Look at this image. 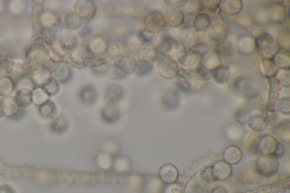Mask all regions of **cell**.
Segmentation results:
<instances>
[{
  "instance_id": "obj_1",
  "label": "cell",
  "mask_w": 290,
  "mask_h": 193,
  "mask_svg": "<svg viewBox=\"0 0 290 193\" xmlns=\"http://www.w3.org/2000/svg\"><path fill=\"white\" fill-rule=\"evenodd\" d=\"M48 42H35L26 49L25 53L26 63L29 68H38L45 66L48 61Z\"/></svg>"
},
{
  "instance_id": "obj_2",
  "label": "cell",
  "mask_w": 290,
  "mask_h": 193,
  "mask_svg": "<svg viewBox=\"0 0 290 193\" xmlns=\"http://www.w3.org/2000/svg\"><path fill=\"white\" fill-rule=\"evenodd\" d=\"M285 151L284 146L274 137L264 136L258 140L256 152L261 155L271 156L277 159L284 156Z\"/></svg>"
},
{
  "instance_id": "obj_3",
  "label": "cell",
  "mask_w": 290,
  "mask_h": 193,
  "mask_svg": "<svg viewBox=\"0 0 290 193\" xmlns=\"http://www.w3.org/2000/svg\"><path fill=\"white\" fill-rule=\"evenodd\" d=\"M94 55L89 51L87 45H79L65 57L64 63L73 68H82L86 67L88 62Z\"/></svg>"
},
{
  "instance_id": "obj_4",
  "label": "cell",
  "mask_w": 290,
  "mask_h": 193,
  "mask_svg": "<svg viewBox=\"0 0 290 193\" xmlns=\"http://www.w3.org/2000/svg\"><path fill=\"white\" fill-rule=\"evenodd\" d=\"M177 77V86L182 90H199L205 82V80L192 75L184 69H179Z\"/></svg>"
},
{
  "instance_id": "obj_5",
  "label": "cell",
  "mask_w": 290,
  "mask_h": 193,
  "mask_svg": "<svg viewBox=\"0 0 290 193\" xmlns=\"http://www.w3.org/2000/svg\"><path fill=\"white\" fill-rule=\"evenodd\" d=\"M176 58L177 64L186 69L198 66L200 59L199 53L186 47L180 48L176 53Z\"/></svg>"
},
{
  "instance_id": "obj_6",
  "label": "cell",
  "mask_w": 290,
  "mask_h": 193,
  "mask_svg": "<svg viewBox=\"0 0 290 193\" xmlns=\"http://www.w3.org/2000/svg\"><path fill=\"white\" fill-rule=\"evenodd\" d=\"M279 165V162L275 158L261 155L256 161V170L259 175L269 177L276 174Z\"/></svg>"
},
{
  "instance_id": "obj_7",
  "label": "cell",
  "mask_w": 290,
  "mask_h": 193,
  "mask_svg": "<svg viewBox=\"0 0 290 193\" xmlns=\"http://www.w3.org/2000/svg\"><path fill=\"white\" fill-rule=\"evenodd\" d=\"M255 39V46L259 54L264 57H273L271 55L274 47V39L269 34L262 32Z\"/></svg>"
},
{
  "instance_id": "obj_8",
  "label": "cell",
  "mask_w": 290,
  "mask_h": 193,
  "mask_svg": "<svg viewBox=\"0 0 290 193\" xmlns=\"http://www.w3.org/2000/svg\"><path fill=\"white\" fill-rule=\"evenodd\" d=\"M268 79L269 94L268 102L266 107V119H273L276 116V104L277 102L278 92L280 85L275 78Z\"/></svg>"
},
{
  "instance_id": "obj_9",
  "label": "cell",
  "mask_w": 290,
  "mask_h": 193,
  "mask_svg": "<svg viewBox=\"0 0 290 193\" xmlns=\"http://www.w3.org/2000/svg\"><path fill=\"white\" fill-rule=\"evenodd\" d=\"M166 25L163 15L154 11L147 14L143 21V26L148 32L156 34L164 29Z\"/></svg>"
},
{
  "instance_id": "obj_10",
  "label": "cell",
  "mask_w": 290,
  "mask_h": 193,
  "mask_svg": "<svg viewBox=\"0 0 290 193\" xmlns=\"http://www.w3.org/2000/svg\"><path fill=\"white\" fill-rule=\"evenodd\" d=\"M158 53L165 59H172L179 49V45L175 39L167 37L162 39L157 46Z\"/></svg>"
},
{
  "instance_id": "obj_11",
  "label": "cell",
  "mask_w": 290,
  "mask_h": 193,
  "mask_svg": "<svg viewBox=\"0 0 290 193\" xmlns=\"http://www.w3.org/2000/svg\"><path fill=\"white\" fill-rule=\"evenodd\" d=\"M179 65L173 59H165L158 65V73L162 78L172 79L175 78L179 72Z\"/></svg>"
},
{
  "instance_id": "obj_12",
  "label": "cell",
  "mask_w": 290,
  "mask_h": 193,
  "mask_svg": "<svg viewBox=\"0 0 290 193\" xmlns=\"http://www.w3.org/2000/svg\"><path fill=\"white\" fill-rule=\"evenodd\" d=\"M47 68L48 69L51 78L59 82H64L70 78L71 68L64 62L51 63Z\"/></svg>"
},
{
  "instance_id": "obj_13",
  "label": "cell",
  "mask_w": 290,
  "mask_h": 193,
  "mask_svg": "<svg viewBox=\"0 0 290 193\" xmlns=\"http://www.w3.org/2000/svg\"><path fill=\"white\" fill-rule=\"evenodd\" d=\"M74 9L83 20H89L95 16L97 6L95 2L91 0H80L76 2Z\"/></svg>"
},
{
  "instance_id": "obj_14",
  "label": "cell",
  "mask_w": 290,
  "mask_h": 193,
  "mask_svg": "<svg viewBox=\"0 0 290 193\" xmlns=\"http://www.w3.org/2000/svg\"><path fill=\"white\" fill-rule=\"evenodd\" d=\"M64 30L63 27L59 23H53L44 27L41 31V37L49 44L56 43L63 36Z\"/></svg>"
},
{
  "instance_id": "obj_15",
  "label": "cell",
  "mask_w": 290,
  "mask_h": 193,
  "mask_svg": "<svg viewBox=\"0 0 290 193\" xmlns=\"http://www.w3.org/2000/svg\"><path fill=\"white\" fill-rule=\"evenodd\" d=\"M221 59L214 51L205 52L201 55L199 64L208 72L213 71L221 65Z\"/></svg>"
},
{
  "instance_id": "obj_16",
  "label": "cell",
  "mask_w": 290,
  "mask_h": 193,
  "mask_svg": "<svg viewBox=\"0 0 290 193\" xmlns=\"http://www.w3.org/2000/svg\"><path fill=\"white\" fill-rule=\"evenodd\" d=\"M246 123L249 128L256 133H261L268 125L264 116L259 113H253L250 114L247 118Z\"/></svg>"
},
{
  "instance_id": "obj_17",
  "label": "cell",
  "mask_w": 290,
  "mask_h": 193,
  "mask_svg": "<svg viewBox=\"0 0 290 193\" xmlns=\"http://www.w3.org/2000/svg\"><path fill=\"white\" fill-rule=\"evenodd\" d=\"M124 96V89L119 84H113L107 88L105 92V101L108 106L117 105Z\"/></svg>"
},
{
  "instance_id": "obj_18",
  "label": "cell",
  "mask_w": 290,
  "mask_h": 193,
  "mask_svg": "<svg viewBox=\"0 0 290 193\" xmlns=\"http://www.w3.org/2000/svg\"><path fill=\"white\" fill-rule=\"evenodd\" d=\"M164 17L166 25L175 28L183 24L185 15L182 10L170 7L165 11Z\"/></svg>"
},
{
  "instance_id": "obj_19",
  "label": "cell",
  "mask_w": 290,
  "mask_h": 193,
  "mask_svg": "<svg viewBox=\"0 0 290 193\" xmlns=\"http://www.w3.org/2000/svg\"><path fill=\"white\" fill-rule=\"evenodd\" d=\"M57 44L63 51L69 53L78 47L79 39L72 31L66 30Z\"/></svg>"
},
{
  "instance_id": "obj_20",
  "label": "cell",
  "mask_w": 290,
  "mask_h": 193,
  "mask_svg": "<svg viewBox=\"0 0 290 193\" xmlns=\"http://www.w3.org/2000/svg\"><path fill=\"white\" fill-rule=\"evenodd\" d=\"M179 40L183 47H195L200 40L199 33L193 28H185L181 31Z\"/></svg>"
},
{
  "instance_id": "obj_21",
  "label": "cell",
  "mask_w": 290,
  "mask_h": 193,
  "mask_svg": "<svg viewBox=\"0 0 290 193\" xmlns=\"http://www.w3.org/2000/svg\"><path fill=\"white\" fill-rule=\"evenodd\" d=\"M233 169L231 165L224 160L216 162L212 165V173L215 181H224L230 178Z\"/></svg>"
},
{
  "instance_id": "obj_22",
  "label": "cell",
  "mask_w": 290,
  "mask_h": 193,
  "mask_svg": "<svg viewBox=\"0 0 290 193\" xmlns=\"http://www.w3.org/2000/svg\"><path fill=\"white\" fill-rule=\"evenodd\" d=\"M207 37L211 41L218 43L226 39L227 29L225 25L216 23L210 26L207 31Z\"/></svg>"
},
{
  "instance_id": "obj_23",
  "label": "cell",
  "mask_w": 290,
  "mask_h": 193,
  "mask_svg": "<svg viewBox=\"0 0 290 193\" xmlns=\"http://www.w3.org/2000/svg\"><path fill=\"white\" fill-rule=\"evenodd\" d=\"M137 65V60L134 56L123 55L119 58L117 66L123 74L129 75L134 72Z\"/></svg>"
},
{
  "instance_id": "obj_24",
  "label": "cell",
  "mask_w": 290,
  "mask_h": 193,
  "mask_svg": "<svg viewBox=\"0 0 290 193\" xmlns=\"http://www.w3.org/2000/svg\"><path fill=\"white\" fill-rule=\"evenodd\" d=\"M34 6L33 8V14L31 17V21L33 23V29L34 34L33 37H37L41 35V31L43 27L41 25V17L42 13V4L43 1H34Z\"/></svg>"
},
{
  "instance_id": "obj_25",
  "label": "cell",
  "mask_w": 290,
  "mask_h": 193,
  "mask_svg": "<svg viewBox=\"0 0 290 193\" xmlns=\"http://www.w3.org/2000/svg\"><path fill=\"white\" fill-rule=\"evenodd\" d=\"M98 97V92L94 86L86 85L83 86L79 92V98L80 102L87 105L94 104Z\"/></svg>"
},
{
  "instance_id": "obj_26",
  "label": "cell",
  "mask_w": 290,
  "mask_h": 193,
  "mask_svg": "<svg viewBox=\"0 0 290 193\" xmlns=\"http://www.w3.org/2000/svg\"><path fill=\"white\" fill-rule=\"evenodd\" d=\"M160 176L161 180L166 184L175 183L179 176V172L175 166L167 164L161 168Z\"/></svg>"
},
{
  "instance_id": "obj_27",
  "label": "cell",
  "mask_w": 290,
  "mask_h": 193,
  "mask_svg": "<svg viewBox=\"0 0 290 193\" xmlns=\"http://www.w3.org/2000/svg\"><path fill=\"white\" fill-rule=\"evenodd\" d=\"M224 161L230 165L239 163L242 158V153L239 147L231 145L225 150L223 154Z\"/></svg>"
},
{
  "instance_id": "obj_28",
  "label": "cell",
  "mask_w": 290,
  "mask_h": 193,
  "mask_svg": "<svg viewBox=\"0 0 290 193\" xmlns=\"http://www.w3.org/2000/svg\"><path fill=\"white\" fill-rule=\"evenodd\" d=\"M263 75L267 79L276 78L279 72L274 57L262 58L261 61Z\"/></svg>"
},
{
  "instance_id": "obj_29",
  "label": "cell",
  "mask_w": 290,
  "mask_h": 193,
  "mask_svg": "<svg viewBox=\"0 0 290 193\" xmlns=\"http://www.w3.org/2000/svg\"><path fill=\"white\" fill-rule=\"evenodd\" d=\"M14 100L19 108H29L33 103L32 91L25 88L18 89L15 93Z\"/></svg>"
},
{
  "instance_id": "obj_30",
  "label": "cell",
  "mask_w": 290,
  "mask_h": 193,
  "mask_svg": "<svg viewBox=\"0 0 290 193\" xmlns=\"http://www.w3.org/2000/svg\"><path fill=\"white\" fill-rule=\"evenodd\" d=\"M157 48L153 43H142L139 47L138 55H140L143 60L148 61L152 63V62L157 60L158 57Z\"/></svg>"
},
{
  "instance_id": "obj_31",
  "label": "cell",
  "mask_w": 290,
  "mask_h": 193,
  "mask_svg": "<svg viewBox=\"0 0 290 193\" xmlns=\"http://www.w3.org/2000/svg\"><path fill=\"white\" fill-rule=\"evenodd\" d=\"M83 19L75 11H70L66 14L64 18V25L69 31L79 30L83 24Z\"/></svg>"
},
{
  "instance_id": "obj_32",
  "label": "cell",
  "mask_w": 290,
  "mask_h": 193,
  "mask_svg": "<svg viewBox=\"0 0 290 193\" xmlns=\"http://www.w3.org/2000/svg\"><path fill=\"white\" fill-rule=\"evenodd\" d=\"M211 19L209 15L206 13H200L196 15L193 21V28L197 32H203L210 28Z\"/></svg>"
},
{
  "instance_id": "obj_33",
  "label": "cell",
  "mask_w": 290,
  "mask_h": 193,
  "mask_svg": "<svg viewBox=\"0 0 290 193\" xmlns=\"http://www.w3.org/2000/svg\"><path fill=\"white\" fill-rule=\"evenodd\" d=\"M87 47L92 54H104L107 49V42L101 37H96L88 42Z\"/></svg>"
},
{
  "instance_id": "obj_34",
  "label": "cell",
  "mask_w": 290,
  "mask_h": 193,
  "mask_svg": "<svg viewBox=\"0 0 290 193\" xmlns=\"http://www.w3.org/2000/svg\"><path fill=\"white\" fill-rule=\"evenodd\" d=\"M231 73L229 67L225 65H220L211 72V76L215 82L218 84L226 83L230 79Z\"/></svg>"
},
{
  "instance_id": "obj_35",
  "label": "cell",
  "mask_w": 290,
  "mask_h": 193,
  "mask_svg": "<svg viewBox=\"0 0 290 193\" xmlns=\"http://www.w3.org/2000/svg\"><path fill=\"white\" fill-rule=\"evenodd\" d=\"M101 117L104 122L111 124L119 120L121 113L115 106L107 105L102 110Z\"/></svg>"
},
{
  "instance_id": "obj_36",
  "label": "cell",
  "mask_w": 290,
  "mask_h": 193,
  "mask_svg": "<svg viewBox=\"0 0 290 193\" xmlns=\"http://www.w3.org/2000/svg\"><path fill=\"white\" fill-rule=\"evenodd\" d=\"M243 6L241 0H225L222 1L223 11L230 15H236L241 13Z\"/></svg>"
},
{
  "instance_id": "obj_37",
  "label": "cell",
  "mask_w": 290,
  "mask_h": 193,
  "mask_svg": "<svg viewBox=\"0 0 290 193\" xmlns=\"http://www.w3.org/2000/svg\"><path fill=\"white\" fill-rule=\"evenodd\" d=\"M57 107L56 104L51 100H48L39 107V113L41 117L44 119H52L57 114Z\"/></svg>"
},
{
  "instance_id": "obj_38",
  "label": "cell",
  "mask_w": 290,
  "mask_h": 193,
  "mask_svg": "<svg viewBox=\"0 0 290 193\" xmlns=\"http://www.w3.org/2000/svg\"><path fill=\"white\" fill-rule=\"evenodd\" d=\"M214 52L219 57H229L234 52L233 44L231 41L227 39L218 42L215 45Z\"/></svg>"
},
{
  "instance_id": "obj_39",
  "label": "cell",
  "mask_w": 290,
  "mask_h": 193,
  "mask_svg": "<svg viewBox=\"0 0 290 193\" xmlns=\"http://www.w3.org/2000/svg\"><path fill=\"white\" fill-rule=\"evenodd\" d=\"M274 59L278 69H281V71H290V52L289 51H287V50L281 51L277 54Z\"/></svg>"
},
{
  "instance_id": "obj_40",
  "label": "cell",
  "mask_w": 290,
  "mask_h": 193,
  "mask_svg": "<svg viewBox=\"0 0 290 193\" xmlns=\"http://www.w3.org/2000/svg\"><path fill=\"white\" fill-rule=\"evenodd\" d=\"M238 45L240 51L244 53H251L256 49L255 39L250 36H246L240 39Z\"/></svg>"
},
{
  "instance_id": "obj_41",
  "label": "cell",
  "mask_w": 290,
  "mask_h": 193,
  "mask_svg": "<svg viewBox=\"0 0 290 193\" xmlns=\"http://www.w3.org/2000/svg\"><path fill=\"white\" fill-rule=\"evenodd\" d=\"M15 88L14 80L10 77H0V95L6 96L13 92Z\"/></svg>"
},
{
  "instance_id": "obj_42",
  "label": "cell",
  "mask_w": 290,
  "mask_h": 193,
  "mask_svg": "<svg viewBox=\"0 0 290 193\" xmlns=\"http://www.w3.org/2000/svg\"><path fill=\"white\" fill-rule=\"evenodd\" d=\"M41 87L49 96H55L60 91V83L51 77L46 79L41 85Z\"/></svg>"
},
{
  "instance_id": "obj_43",
  "label": "cell",
  "mask_w": 290,
  "mask_h": 193,
  "mask_svg": "<svg viewBox=\"0 0 290 193\" xmlns=\"http://www.w3.org/2000/svg\"><path fill=\"white\" fill-rule=\"evenodd\" d=\"M31 77L35 83L41 86L46 79L51 77V76L48 69L44 66L35 69L31 75Z\"/></svg>"
},
{
  "instance_id": "obj_44",
  "label": "cell",
  "mask_w": 290,
  "mask_h": 193,
  "mask_svg": "<svg viewBox=\"0 0 290 193\" xmlns=\"http://www.w3.org/2000/svg\"><path fill=\"white\" fill-rule=\"evenodd\" d=\"M3 114L6 116L12 117L19 113V107L14 99L6 98L3 99Z\"/></svg>"
},
{
  "instance_id": "obj_45",
  "label": "cell",
  "mask_w": 290,
  "mask_h": 193,
  "mask_svg": "<svg viewBox=\"0 0 290 193\" xmlns=\"http://www.w3.org/2000/svg\"><path fill=\"white\" fill-rule=\"evenodd\" d=\"M52 132L56 134L64 133L68 128V122L64 116H60L54 119L49 125Z\"/></svg>"
},
{
  "instance_id": "obj_46",
  "label": "cell",
  "mask_w": 290,
  "mask_h": 193,
  "mask_svg": "<svg viewBox=\"0 0 290 193\" xmlns=\"http://www.w3.org/2000/svg\"><path fill=\"white\" fill-rule=\"evenodd\" d=\"M177 93L171 89L166 90L161 98V103L166 108L171 109L175 106L177 103Z\"/></svg>"
},
{
  "instance_id": "obj_47",
  "label": "cell",
  "mask_w": 290,
  "mask_h": 193,
  "mask_svg": "<svg viewBox=\"0 0 290 193\" xmlns=\"http://www.w3.org/2000/svg\"><path fill=\"white\" fill-rule=\"evenodd\" d=\"M153 65L150 62L143 59H139L137 61L135 74L138 76L142 77L148 75L152 71Z\"/></svg>"
},
{
  "instance_id": "obj_48",
  "label": "cell",
  "mask_w": 290,
  "mask_h": 193,
  "mask_svg": "<svg viewBox=\"0 0 290 193\" xmlns=\"http://www.w3.org/2000/svg\"><path fill=\"white\" fill-rule=\"evenodd\" d=\"M183 7L187 13L196 15L200 14L204 9L202 1L200 0L187 1Z\"/></svg>"
},
{
  "instance_id": "obj_49",
  "label": "cell",
  "mask_w": 290,
  "mask_h": 193,
  "mask_svg": "<svg viewBox=\"0 0 290 193\" xmlns=\"http://www.w3.org/2000/svg\"><path fill=\"white\" fill-rule=\"evenodd\" d=\"M276 105V111L278 113L284 116H290V98L289 96L281 98L277 101Z\"/></svg>"
},
{
  "instance_id": "obj_50",
  "label": "cell",
  "mask_w": 290,
  "mask_h": 193,
  "mask_svg": "<svg viewBox=\"0 0 290 193\" xmlns=\"http://www.w3.org/2000/svg\"><path fill=\"white\" fill-rule=\"evenodd\" d=\"M33 103L40 106L49 100V96L41 87L34 88L32 91Z\"/></svg>"
},
{
  "instance_id": "obj_51",
  "label": "cell",
  "mask_w": 290,
  "mask_h": 193,
  "mask_svg": "<svg viewBox=\"0 0 290 193\" xmlns=\"http://www.w3.org/2000/svg\"><path fill=\"white\" fill-rule=\"evenodd\" d=\"M200 179L204 182L211 184L214 182L213 173H212V165H208L201 170L200 172Z\"/></svg>"
},
{
  "instance_id": "obj_52",
  "label": "cell",
  "mask_w": 290,
  "mask_h": 193,
  "mask_svg": "<svg viewBox=\"0 0 290 193\" xmlns=\"http://www.w3.org/2000/svg\"><path fill=\"white\" fill-rule=\"evenodd\" d=\"M41 25L44 28V27L53 24V23H58V18L55 14L52 11H44L41 13Z\"/></svg>"
},
{
  "instance_id": "obj_53",
  "label": "cell",
  "mask_w": 290,
  "mask_h": 193,
  "mask_svg": "<svg viewBox=\"0 0 290 193\" xmlns=\"http://www.w3.org/2000/svg\"><path fill=\"white\" fill-rule=\"evenodd\" d=\"M35 84L36 83H34L32 77L24 75L20 77L17 84L18 87H19V89L25 88V89L33 91Z\"/></svg>"
},
{
  "instance_id": "obj_54",
  "label": "cell",
  "mask_w": 290,
  "mask_h": 193,
  "mask_svg": "<svg viewBox=\"0 0 290 193\" xmlns=\"http://www.w3.org/2000/svg\"><path fill=\"white\" fill-rule=\"evenodd\" d=\"M280 85L285 87H289L290 84V71H281L278 73L275 78Z\"/></svg>"
},
{
  "instance_id": "obj_55",
  "label": "cell",
  "mask_w": 290,
  "mask_h": 193,
  "mask_svg": "<svg viewBox=\"0 0 290 193\" xmlns=\"http://www.w3.org/2000/svg\"><path fill=\"white\" fill-rule=\"evenodd\" d=\"M139 47L140 45L137 44L124 43L121 47V52L124 53V55H138Z\"/></svg>"
},
{
  "instance_id": "obj_56",
  "label": "cell",
  "mask_w": 290,
  "mask_h": 193,
  "mask_svg": "<svg viewBox=\"0 0 290 193\" xmlns=\"http://www.w3.org/2000/svg\"><path fill=\"white\" fill-rule=\"evenodd\" d=\"M221 2L222 1H220V0H208V1L205 0V1H202L204 8L207 9L212 13L217 12Z\"/></svg>"
},
{
  "instance_id": "obj_57",
  "label": "cell",
  "mask_w": 290,
  "mask_h": 193,
  "mask_svg": "<svg viewBox=\"0 0 290 193\" xmlns=\"http://www.w3.org/2000/svg\"><path fill=\"white\" fill-rule=\"evenodd\" d=\"M138 37L142 43H153L156 34L151 33L144 29L139 33Z\"/></svg>"
},
{
  "instance_id": "obj_58",
  "label": "cell",
  "mask_w": 290,
  "mask_h": 193,
  "mask_svg": "<svg viewBox=\"0 0 290 193\" xmlns=\"http://www.w3.org/2000/svg\"><path fill=\"white\" fill-rule=\"evenodd\" d=\"M121 52V48L117 44H114L109 48H107V51L104 54V56L106 59H114L117 58Z\"/></svg>"
},
{
  "instance_id": "obj_59",
  "label": "cell",
  "mask_w": 290,
  "mask_h": 193,
  "mask_svg": "<svg viewBox=\"0 0 290 193\" xmlns=\"http://www.w3.org/2000/svg\"><path fill=\"white\" fill-rule=\"evenodd\" d=\"M166 5L172 8L180 9V7H183L187 2V0H168L164 1Z\"/></svg>"
},
{
  "instance_id": "obj_60",
  "label": "cell",
  "mask_w": 290,
  "mask_h": 193,
  "mask_svg": "<svg viewBox=\"0 0 290 193\" xmlns=\"http://www.w3.org/2000/svg\"><path fill=\"white\" fill-rule=\"evenodd\" d=\"M208 193H228V192L225 187L220 185L212 188Z\"/></svg>"
},
{
  "instance_id": "obj_61",
  "label": "cell",
  "mask_w": 290,
  "mask_h": 193,
  "mask_svg": "<svg viewBox=\"0 0 290 193\" xmlns=\"http://www.w3.org/2000/svg\"><path fill=\"white\" fill-rule=\"evenodd\" d=\"M0 193H14L13 189L7 185L0 187Z\"/></svg>"
},
{
  "instance_id": "obj_62",
  "label": "cell",
  "mask_w": 290,
  "mask_h": 193,
  "mask_svg": "<svg viewBox=\"0 0 290 193\" xmlns=\"http://www.w3.org/2000/svg\"><path fill=\"white\" fill-rule=\"evenodd\" d=\"M4 116L3 110V99L0 98V118Z\"/></svg>"
},
{
  "instance_id": "obj_63",
  "label": "cell",
  "mask_w": 290,
  "mask_h": 193,
  "mask_svg": "<svg viewBox=\"0 0 290 193\" xmlns=\"http://www.w3.org/2000/svg\"><path fill=\"white\" fill-rule=\"evenodd\" d=\"M3 74H4V73H3V72L1 71V69H0V77L2 76V75H3Z\"/></svg>"
},
{
  "instance_id": "obj_64",
  "label": "cell",
  "mask_w": 290,
  "mask_h": 193,
  "mask_svg": "<svg viewBox=\"0 0 290 193\" xmlns=\"http://www.w3.org/2000/svg\"><path fill=\"white\" fill-rule=\"evenodd\" d=\"M0 17H1V11H0Z\"/></svg>"
}]
</instances>
